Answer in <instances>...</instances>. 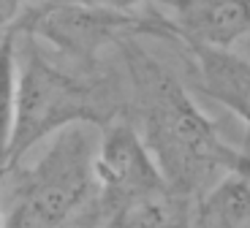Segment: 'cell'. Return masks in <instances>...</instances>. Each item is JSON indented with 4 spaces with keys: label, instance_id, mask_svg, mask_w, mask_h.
I'll return each instance as SVG.
<instances>
[{
    "label": "cell",
    "instance_id": "1",
    "mask_svg": "<svg viewBox=\"0 0 250 228\" xmlns=\"http://www.w3.org/2000/svg\"><path fill=\"white\" fill-rule=\"evenodd\" d=\"M120 46L133 79L142 125L139 139L177 198L204 196L226 174L248 171V155L220 139L174 74L147 55L136 43V36L123 38Z\"/></svg>",
    "mask_w": 250,
    "mask_h": 228
},
{
    "label": "cell",
    "instance_id": "2",
    "mask_svg": "<svg viewBox=\"0 0 250 228\" xmlns=\"http://www.w3.org/2000/svg\"><path fill=\"white\" fill-rule=\"evenodd\" d=\"M98 142L76 123L49 136V147L22 171L14 187L6 228H98L104 220L95 179Z\"/></svg>",
    "mask_w": 250,
    "mask_h": 228
},
{
    "label": "cell",
    "instance_id": "3",
    "mask_svg": "<svg viewBox=\"0 0 250 228\" xmlns=\"http://www.w3.org/2000/svg\"><path fill=\"white\" fill-rule=\"evenodd\" d=\"M19 36H25L27 41L22 60L17 57V106H14L6 168H14L36 144L68 125L84 123L104 128L106 123H112L109 120L112 109L98 87L52 65L33 36L27 33Z\"/></svg>",
    "mask_w": 250,
    "mask_h": 228
},
{
    "label": "cell",
    "instance_id": "4",
    "mask_svg": "<svg viewBox=\"0 0 250 228\" xmlns=\"http://www.w3.org/2000/svg\"><path fill=\"white\" fill-rule=\"evenodd\" d=\"M11 27L33 38H44L62 55L74 57L84 65H93L98 49L109 41H123L136 33L155 36L150 17L79 6V3H57V0H44L41 6H33L30 11L19 14Z\"/></svg>",
    "mask_w": 250,
    "mask_h": 228
},
{
    "label": "cell",
    "instance_id": "5",
    "mask_svg": "<svg viewBox=\"0 0 250 228\" xmlns=\"http://www.w3.org/2000/svg\"><path fill=\"white\" fill-rule=\"evenodd\" d=\"M95 179L106 223L133 204L171 193L139 133L128 123L104 125L95 149Z\"/></svg>",
    "mask_w": 250,
    "mask_h": 228
},
{
    "label": "cell",
    "instance_id": "6",
    "mask_svg": "<svg viewBox=\"0 0 250 228\" xmlns=\"http://www.w3.org/2000/svg\"><path fill=\"white\" fill-rule=\"evenodd\" d=\"M248 8L250 0H155L150 17L163 38L231 49L248 36Z\"/></svg>",
    "mask_w": 250,
    "mask_h": 228
},
{
    "label": "cell",
    "instance_id": "7",
    "mask_svg": "<svg viewBox=\"0 0 250 228\" xmlns=\"http://www.w3.org/2000/svg\"><path fill=\"white\" fill-rule=\"evenodd\" d=\"M185 49L196 62L201 90L248 123V60L234 55L231 49L201 46V43H185Z\"/></svg>",
    "mask_w": 250,
    "mask_h": 228
},
{
    "label": "cell",
    "instance_id": "8",
    "mask_svg": "<svg viewBox=\"0 0 250 228\" xmlns=\"http://www.w3.org/2000/svg\"><path fill=\"white\" fill-rule=\"evenodd\" d=\"M196 228H248V171L226 174L201 196Z\"/></svg>",
    "mask_w": 250,
    "mask_h": 228
},
{
    "label": "cell",
    "instance_id": "9",
    "mask_svg": "<svg viewBox=\"0 0 250 228\" xmlns=\"http://www.w3.org/2000/svg\"><path fill=\"white\" fill-rule=\"evenodd\" d=\"M14 106H17V30L8 27L0 36V166H6Z\"/></svg>",
    "mask_w": 250,
    "mask_h": 228
},
{
    "label": "cell",
    "instance_id": "10",
    "mask_svg": "<svg viewBox=\"0 0 250 228\" xmlns=\"http://www.w3.org/2000/svg\"><path fill=\"white\" fill-rule=\"evenodd\" d=\"M57 3H79V6H95V8H112V11H131L142 3H155V0H57Z\"/></svg>",
    "mask_w": 250,
    "mask_h": 228
},
{
    "label": "cell",
    "instance_id": "11",
    "mask_svg": "<svg viewBox=\"0 0 250 228\" xmlns=\"http://www.w3.org/2000/svg\"><path fill=\"white\" fill-rule=\"evenodd\" d=\"M22 3H25V0H0V36H3V33H6L8 27L19 19V14H22Z\"/></svg>",
    "mask_w": 250,
    "mask_h": 228
}]
</instances>
